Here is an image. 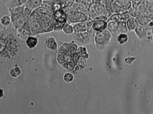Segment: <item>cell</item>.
I'll return each instance as SVG.
<instances>
[{
  "label": "cell",
  "mask_w": 153,
  "mask_h": 114,
  "mask_svg": "<svg viewBox=\"0 0 153 114\" xmlns=\"http://www.w3.org/2000/svg\"><path fill=\"white\" fill-rule=\"evenodd\" d=\"M94 3V0H85L84 5L88 9Z\"/></svg>",
  "instance_id": "24"
},
{
  "label": "cell",
  "mask_w": 153,
  "mask_h": 114,
  "mask_svg": "<svg viewBox=\"0 0 153 114\" xmlns=\"http://www.w3.org/2000/svg\"><path fill=\"white\" fill-rule=\"evenodd\" d=\"M129 38L127 33H121L116 36V40L117 43L120 45H123L128 41Z\"/></svg>",
  "instance_id": "17"
},
{
  "label": "cell",
  "mask_w": 153,
  "mask_h": 114,
  "mask_svg": "<svg viewBox=\"0 0 153 114\" xmlns=\"http://www.w3.org/2000/svg\"><path fill=\"white\" fill-rule=\"evenodd\" d=\"M151 28L152 32V35L153 36V25L152 26V27Z\"/></svg>",
  "instance_id": "28"
},
{
  "label": "cell",
  "mask_w": 153,
  "mask_h": 114,
  "mask_svg": "<svg viewBox=\"0 0 153 114\" xmlns=\"http://www.w3.org/2000/svg\"><path fill=\"white\" fill-rule=\"evenodd\" d=\"M113 36L111 33L106 29L101 32H94L93 42L98 49H104L109 43Z\"/></svg>",
  "instance_id": "3"
},
{
  "label": "cell",
  "mask_w": 153,
  "mask_h": 114,
  "mask_svg": "<svg viewBox=\"0 0 153 114\" xmlns=\"http://www.w3.org/2000/svg\"><path fill=\"white\" fill-rule=\"evenodd\" d=\"M25 43L28 49H33L38 46L39 43V39L38 36L31 35L26 38L25 40Z\"/></svg>",
  "instance_id": "10"
},
{
  "label": "cell",
  "mask_w": 153,
  "mask_h": 114,
  "mask_svg": "<svg viewBox=\"0 0 153 114\" xmlns=\"http://www.w3.org/2000/svg\"><path fill=\"white\" fill-rule=\"evenodd\" d=\"M93 20L91 28L94 31L100 32L107 29V22L102 20Z\"/></svg>",
  "instance_id": "11"
},
{
  "label": "cell",
  "mask_w": 153,
  "mask_h": 114,
  "mask_svg": "<svg viewBox=\"0 0 153 114\" xmlns=\"http://www.w3.org/2000/svg\"><path fill=\"white\" fill-rule=\"evenodd\" d=\"M131 7V0H114L110 5L112 14L124 13L129 11Z\"/></svg>",
  "instance_id": "4"
},
{
  "label": "cell",
  "mask_w": 153,
  "mask_h": 114,
  "mask_svg": "<svg viewBox=\"0 0 153 114\" xmlns=\"http://www.w3.org/2000/svg\"><path fill=\"white\" fill-rule=\"evenodd\" d=\"M88 10L90 19L94 20L102 15L108 17L107 13L105 7L100 4L94 3L88 8Z\"/></svg>",
  "instance_id": "7"
},
{
  "label": "cell",
  "mask_w": 153,
  "mask_h": 114,
  "mask_svg": "<svg viewBox=\"0 0 153 114\" xmlns=\"http://www.w3.org/2000/svg\"><path fill=\"white\" fill-rule=\"evenodd\" d=\"M44 43L45 47L49 50L54 51L58 49V43L55 38L53 36L45 38Z\"/></svg>",
  "instance_id": "9"
},
{
  "label": "cell",
  "mask_w": 153,
  "mask_h": 114,
  "mask_svg": "<svg viewBox=\"0 0 153 114\" xmlns=\"http://www.w3.org/2000/svg\"><path fill=\"white\" fill-rule=\"evenodd\" d=\"M65 11L67 15V21L71 24L86 21L89 19L88 16L82 12L67 9Z\"/></svg>",
  "instance_id": "6"
},
{
  "label": "cell",
  "mask_w": 153,
  "mask_h": 114,
  "mask_svg": "<svg viewBox=\"0 0 153 114\" xmlns=\"http://www.w3.org/2000/svg\"><path fill=\"white\" fill-rule=\"evenodd\" d=\"M147 30V27L139 24L134 32L138 38L142 40L145 38Z\"/></svg>",
  "instance_id": "13"
},
{
  "label": "cell",
  "mask_w": 153,
  "mask_h": 114,
  "mask_svg": "<svg viewBox=\"0 0 153 114\" xmlns=\"http://www.w3.org/2000/svg\"><path fill=\"white\" fill-rule=\"evenodd\" d=\"M62 31L65 34L69 35L74 33L72 24L67 22L63 27Z\"/></svg>",
  "instance_id": "22"
},
{
  "label": "cell",
  "mask_w": 153,
  "mask_h": 114,
  "mask_svg": "<svg viewBox=\"0 0 153 114\" xmlns=\"http://www.w3.org/2000/svg\"><path fill=\"white\" fill-rule=\"evenodd\" d=\"M0 32L1 60H10L20 56L27 47L25 40L18 37L12 25L1 28Z\"/></svg>",
  "instance_id": "1"
},
{
  "label": "cell",
  "mask_w": 153,
  "mask_h": 114,
  "mask_svg": "<svg viewBox=\"0 0 153 114\" xmlns=\"http://www.w3.org/2000/svg\"><path fill=\"white\" fill-rule=\"evenodd\" d=\"M22 73V70L21 68L16 65L11 67L9 71L10 76L13 78L18 77Z\"/></svg>",
  "instance_id": "20"
},
{
  "label": "cell",
  "mask_w": 153,
  "mask_h": 114,
  "mask_svg": "<svg viewBox=\"0 0 153 114\" xmlns=\"http://www.w3.org/2000/svg\"><path fill=\"white\" fill-rule=\"evenodd\" d=\"M29 19L24 17L17 19L12 22V25L16 30L23 26Z\"/></svg>",
  "instance_id": "16"
},
{
  "label": "cell",
  "mask_w": 153,
  "mask_h": 114,
  "mask_svg": "<svg viewBox=\"0 0 153 114\" xmlns=\"http://www.w3.org/2000/svg\"><path fill=\"white\" fill-rule=\"evenodd\" d=\"M85 0H75L74 2L79 4L84 5Z\"/></svg>",
  "instance_id": "25"
},
{
  "label": "cell",
  "mask_w": 153,
  "mask_h": 114,
  "mask_svg": "<svg viewBox=\"0 0 153 114\" xmlns=\"http://www.w3.org/2000/svg\"><path fill=\"white\" fill-rule=\"evenodd\" d=\"M28 0H10L5 5L8 9L24 5Z\"/></svg>",
  "instance_id": "18"
},
{
  "label": "cell",
  "mask_w": 153,
  "mask_h": 114,
  "mask_svg": "<svg viewBox=\"0 0 153 114\" xmlns=\"http://www.w3.org/2000/svg\"><path fill=\"white\" fill-rule=\"evenodd\" d=\"M94 32L91 27H89L86 31L74 34V40L76 43L82 45L89 44L93 42Z\"/></svg>",
  "instance_id": "5"
},
{
  "label": "cell",
  "mask_w": 153,
  "mask_h": 114,
  "mask_svg": "<svg viewBox=\"0 0 153 114\" xmlns=\"http://www.w3.org/2000/svg\"><path fill=\"white\" fill-rule=\"evenodd\" d=\"M63 80L66 83H69L73 81L74 79L73 75L70 73H65L63 77Z\"/></svg>",
  "instance_id": "23"
},
{
  "label": "cell",
  "mask_w": 153,
  "mask_h": 114,
  "mask_svg": "<svg viewBox=\"0 0 153 114\" xmlns=\"http://www.w3.org/2000/svg\"><path fill=\"white\" fill-rule=\"evenodd\" d=\"M72 25L74 34L86 31L89 27L87 25V21L75 23Z\"/></svg>",
  "instance_id": "14"
},
{
  "label": "cell",
  "mask_w": 153,
  "mask_h": 114,
  "mask_svg": "<svg viewBox=\"0 0 153 114\" xmlns=\"http://www.w3.org/2000/svg\"><path fill=\"white\" fill-rule=\"evenodd\" d=\"M126 23L128 31H134L139 24L136 18L132 16L127 19Z\"/></svg>",
  "instance_id": "12"
},
{
  "label": "cell",
  "mask_w": 153,
  "mask_h": 114,
  "mask_svg": "<svg viewBox=\"0 0 153 114\" xmlns=\"http://www.w3.org/2000/svg\"><path fill=\"white\" fill-rule=\"evenodd\" d=\"M53 16L42 13L36 10L33 11L29 21L33 35H40L53 31Z\"/></svg>",
  "instance_id": "2"
},
{
  "label": "cell",
  "mask_w": 153,
  "mask_h": 114,
  "mask_svg": "<svg viewBox=\"0 0 153 114\" xmlns=\"http://www.w3.org/2000/svg\"><path fill=\"white\" fill-rule=\"evenodd\" d=\"M18 37L25 40L29 36L33 35L29 20L20 29L16 30Z\"/></svg>",
  "instance_id": "8"
},
{
  "label": "cell",
  "mask_w": 153,
  "mask_h": 114,
  "mask_svg": "<svg viewBox=\"0 0 153 114\" xmlns=\"http://www.w3.org/2000/svg\"><path fill=\"white\" fill-rule=\"evenodd\" d=\"M2 2L4 4H5L10 0H1Z\"/></svg>",
  "instance_id": "27"
},
{
  "label": "cell",
  "mask_w": 153,
  "mask_h": 114,
  "mask_svg": "<svg viewBox=\"0 0 153 114\" xmlns=\"http://www.w3.org/2000/svg\"><path fill=\"white\" fill-rule=\"evenodd\" d=\"M43 3V0H28L24 5L33 11L41 6Z\"/></svg>",
  "instance_id": "15"
},
{
  "label": "cell",
  "mask_w": 153,
  "mask_h": 114,
  "mask_svg": "<svg viewBox=\"0 0 153 114\" xmlns=\"http://www.w3.org/2000/svg\"><path fill=\"white\" fill-rule=\"evenodd\" d=\"M24 9V5L16 7L13 8L8 9L9 14L10 15H17L23 13Z\"/></svg>",
  "instance_id": "21"
},
{
  "label": "cell",
  "mask_w": 153,
  "mask_h": 114,
  "mask_svg": "<svg viewBox=\"0 0 153 114\" xmlns=\"http://www.w3.org/2000/svg\"><path fill=\"white\" fill-rule=\"evenodd\" d=\"M4 91L3 90V89L1 88H0V99H1L4 96Z\"/></svg>",
  "instance_id": "26"
},
{
  "label": "cell",
  "mask_w": 153,
  "mask_h": 114,
  "mask_svg": "<svg viewBox=\"0 0 153 114\" xmlns=\"http://www.w3.org/2000/svg\"><path fill=\"white\" fill-rule=\"evenodd\" d=\"M1 25L4 27H8L12 25V20L10 15H5L0 18Z\"/></svg>",
  "instance_id": "19"
}]
</instances>
